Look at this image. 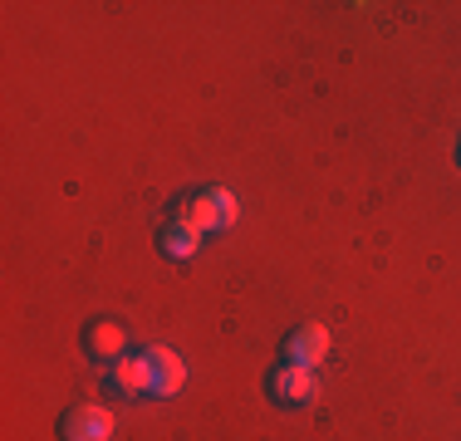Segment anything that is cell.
<instances>
[{
    "instance_id": "cell-5",
    "label": "cell",
    "mask_w": 461,
    "mask_h": 441,
    "mask_svg": "<svg viewBox=\"0 0 461 441\" xmlns=\"http://www.w3.org/2000/svg\"><path fill=\"white\" fill-rule=\"evenodd\" d=\"M142 363H148V392L152 397H172L186 382V363L162 344H152L148 353H142Z\"/></svg>"
},
{
    "instance_id": "cell-8",
    "label": "cell",
    "mask_w": 461,
    "mask_h": 441,
    "mask_svg": "<svg viewBox=\"0 0 461 441\" xmlns=\"http://www.w3.org/2000/svg\"><path fill=\"white\" fill-rule=\"evenodd\" d=\"M158 246H162L167 260H192L196 250H202V230H192L186 220H172V226H162Z\"/></svg>"
},
{
    "instance_id": "cell-2",
    "label": "cell",
    "mask_w": 461,
    "mask_h": 441,
    "mask_svg": "<svg viewBox=\"0 0 461 441\" xmlns=\"http://www.w3.org/2000/svg\"><path fill=\"white\" fill-rule=\"evenodd\" d=\"M324 353H329V328L324 324H300V328H290V334H285L280 363L314 373V363H324Z\"/></svg>"
},
{
    "instance_id": "cell-7",
    "label": "cell",
    "mask_w": 461,
    "mask_h": 441,
    "mask_svg": "<svg viewBox=\"0 0 461 441\" xmlns=\"http://www.w3.org/2000/svg\"><path fill=\"white\" fill-rule=\"evenodd\" d=\"M108 392L113 397H142L148 392V363H142V353H123L118 363H108Z\"/></svg>"
},
{
    "instance_id": "cell-1",
    "label": "cell",
    "mask_w": 461,
    "mask_h": 441,
    "mask_svg": "<svg viewBox=\"0 0 461 441\" xmlns=\"http://www.w3.org/2000/svg\"><path fill=\"white\" fill-rule=\"evenodd\" d=\"M236 216H240V206H236V196H230L226 186L192 192L182 202V212H177V220H186L192 230H226V226H236Z\"/></svg>"
},
{
    "instance_id": "cell-3",
    "label": "cell",
    "mask_w": 461,
    "mask_h": 441,
    "mask_svg": "<svg viewBox=\"0 0 461 441\" xmlns=\"http://www.w3.org/2000/svg\"><path fill=\"white\" fill-rule=\"evenodd\" d=\"M113 412L108 407H94V402H84V407H69V412L59 417V436L64 441H108L113 436Z\"/></svg>"
},
{
    "instance_id": "cell-4",
    "label": "cell",
    "mask_w": 461,
    "mask_h": 441,
    "mask_svg": "<svg viewBox=\"0 0 461 441\" xmlns=\"http://www.w3.org/2000/svg\"><path fill=\"white\" fill-rule=\"evenodd\" d=\"M270 397H276L280 407H310L314 397H320V382H314L310 368H290V363H280L276 373H270Z\"/></svg>"
},
{
    "instance_id": "cell-6",
    "label": "cell",
    "mask_w": 461,
    "mask_h": 441,
    "mask_svg": "<svg viewBox=\"0 0 461 441\" xmlns=\"http://www.w3.org/2000/svg\"><path fill=\"white\" fill-rule=\"evenodd\" d=\"M123 344H128V334H123V324H113V319H94L89 328H84V353L98 363H118L123 358Z\"/></svg>"
}]
</instances>
